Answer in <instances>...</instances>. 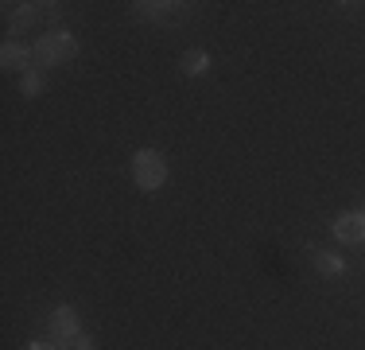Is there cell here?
<instances>
[{"instance_id": "6da1fadb", "label": "cell", "mask_w": 365, "mask_h": 350, "mask_svg": "<svg viewBox=\"0 0 365 350\" xmlns=\"http://www.w3.org/2000/svg\"><path fill=\"white\" fill-rule=\"evenodd\" d=\"M36 70H51V66H63L78 55V39L71 31H47L43 39H36Z\"/></svg>"}, {"instance_id": "7a4b0ae2", "label": "cell", "mask_w": 365, "mask_h": 350, "mask_svg": "<svg viewBox=\"0 0 365 350\" xmlns=\"http://www.w3.org/2000/svg\"><path fill=\"white\" fill-rule=\"evenodd\" d=\"M133 179L140 191H160L168 183V160H163L155 148H140L133 156Z\"/></svg>"}, {"instance_id": "3957f363", "label": "cell", "mask_w": 365, "mask_h": 350, "mask_svg": "<svg viewBox=\"0 0 365 350\" xmlns=\"http://www.w3.org/2000/svg\"><path fill=\"white\" fill-rule=\"evenodd\" d=\"M47 331H51V343H58V346H71L82 331H78V311L71 308V304H63V308H55L51 311V319H47Z\"/></svg>"}, {"instance_id": "277c9868", "label": "cell", "mask_w": 365, "mask_h": 350, "mask_svg": "<svg viewBox=\"0 0 365 350\" xmlns=\"http://www.w3.org/2000/svg\"><path fill=\"white\" fill-rule=\"evenodd\" d=\"M182 8L187 4H171V0H136L133 12L140 16V20H152V24H179L182 16H187Z\"/></svg>"}, {"instance_id": "5b68a950", "label": "cell", "mask_w": 365, "mask_h": 350, "mask_svg": "<svg viewBox=\"0 0 365 350\" xmlns=\"http://www.w3.org/2000/svg\"><path fill=\"white\" fill-rule=\"evenodd\" d=\"M334 238L342 245H361L365 241V210H346L334 218Z\"/></svg>"}, {"instance_id": "8992f818", "label": "cell", "mask_w": 365, "mask_h": 350, "mask_svg": "<svg viewBox=\"0 0 365 350\" xmlns=\"http://www.w3.org/2000/svg\"><path fill=\"white\" fill-rule=\"evenodd\" d=\"M0 66L4 70H31L36 66V51L24 47L20 39H4V47H0Z\"/></svg>"}, {"instance_id": "52a82bcc", "label": "cell", "mask_w": 365, "mask_h": 350, "mask_svg": "<svg viewBox=\"0 0 365 350\" xmlns=\"http://www.w3.org/2000/svg\"><path fill=\"white\" fill-rule=\"evenodd\" d=\"M43 16V4H4V24L8 35H20L24 28H31Z\"/></svg>"}, {"instance_id": "ba28073f", "label": "cell", "mask_w": 365, "mask_h": 350, "mask_svg": "<svg viewBox=\"0 0 365 350\" xmlns=\"http://www.w3.org/2000/svg\"><path fill=\"white\" fill-rule=\"evenodd\" d=\"M179 70L187 78H198V74H206L210 70V51H202V47H190V51H182V59H179Z\"/></svg>"}, {"instance_id": "9c48e42d", "label": "cell", "mask_w": 365, "mask_h": 350, "mask_svg": "<svg viewBox=\"0 0 365 350\" xmlns=\"http://www.w3.org/2000/svg\"><path fill=\"white\" fill-rule=\"evenodd\" d=\"M315 269H319L323 276H338V273L346 269V261L338 257V253H330V249H319V253H315Z\"/></svg>"}, {"instance_id": "30bf717a", "label": "cell", "mask_w": 365, "mask_h": 350, "mask_svg": "<svg viewBox=\"0 0 365 350\" xmlns=\"http://www.w3.org/2000/svg\"><path fill=\"white\" fill-rule=\"evenodd\" d=\"M39 90H43V74H39L36 66L24 70V78H20V94H24V98H36Z\"/></svg>"}, {"instance_id": "8fae6325", "label": "cell", "mask_w": 365, "mask_h": 350, "mask_svg": "<svg viewBox=\"0 0 365 350\" xmlns=\"http://www.w3.org/2000/svg\"><path fill=\"white\" fill-rule=\"evenodd\" d=\"M71 350H98V343H93L90 335H78L74 343H71Z\"/></svg>"}, {"instance_id": "7c38bea8", "label": "cell", "mask_w": 365, "mask_h": 350, "mask_svg": "<svg viewBox=\"0 0 365 350\" xmlns=\"http://www.w3.org/2000/svg\"><path fill=\"white\" fill-rule=\"evenodd\" d=\"M24 350H63L58 343H31V346H24Z\"/></svg>"}]
</instances>
